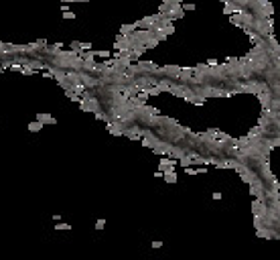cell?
I'll return each instance as SVG.
<instances>
[{
  "label": "cell",
  "mask_w": 280,
  "mask_h": 260,
  "mask_svg": "<svg viewBox=\"0 0 280 260\" xmlns=\"http://www.w3.org/2000/svg\"><path fill=\"white\" fill-rule=\"evenodd\" d=\"M55 230H71V226H69V224H57Z\"/></svg>",
  "instance_id": "obj_9"
},
{
  "label": "cell",
  "mask_w": 280,
  "mask_h": 260,
  "mask_svg": "<svg viewBox=\"0 0 280 260\" xmlns=\"http://www.w3.org/2000/svg\"><path fill=\"white\" fill-rule=\"evenodd\" d=\"M163 177H164V181H167V183H177V173H175V171L163 173Z\"/></svg>",
  "instance_id": "obj_4"
},
{
  "label": "cell",
  "mask_w": 280,
  "mask_h": 260,
  "mask_svg": "<svg viewBox=\"0 0 280 260\" xmlns=\"http://www.w3.org/2000/svg\"><path fill=\"white\" fill-rule=\"evenodd\" d=\"M181 8L183 10H195V4H183V2H181Z\"/></svg>",
  "instance_id": "obj_10"
},
{
  "label": "cell",
  "mask_w": 280,
  "mask_h": 260,
  "mask_svg": "<svg viewBox=\"0 0 280 260\" xmlns=\"http://www.w3.org/2000/svg\"><path fill=\"white\" fill-rule=\"evenodd\" d=\"M272 27H274V20L270 19H258V16H254V23H252V31L254 33H258L260 37H266V35L272 33Z\"/></svg>",
  "instance_id": "obj_1"
},
{
  "label": "cell",
  "mask_w": 280,
  "mask_h": 260,
  "mask_svg": "<svg viewBox=\"0 0 280 260\" xmlns=\"http://www.w3.org/2000/svg\"><path fill=\"white\" fill-rule=\"evenodd\" d=\"M104 226H106V220H97L96 221V230H104Z\"/></svg>",
  "instance_id": "obj_8"
},
{
  "label": "cell",
  "mask_w": 280,
  "mask_h": 260,
  "mask_svg": "<svg viewBox=\"0 0 280 260\" xmlns=\"http://www.w3.org/2000/svg\"><path fill=\"white\" fill-rule=\"evenodd\" d=\"M160 246H163V242H159V240L152 242V248H160Z\"/></svg>",
  "instance_id": "obj_11"
},
{
  "label": "cell",
  "mask_w": 280,
  "mask_h": 260,
  "mask_svg": "<svg viewBox=\"0 0 280 260\" xmlns=\"http://www.w3.org/2000/svg\"><path fill=\"white\" fill-rule=\"evenodd\" d=\"M225 4V14H237V12H241V6L233 4L232 0H227V2H223Z\"/></svg>",
  "instance_id": "obj_2"
},
{
  "label": "cell",
  "mask_w": 280,
  "mask_h": 260,
  "mask_svg": "<svg viewBox=\"0 0 280 260\" xmlns=\"http://www.w3.org/2000/svg\"><path fill=\"white\" fill-rule=\"evenodd\" d=\"M79 2H89V0H79Z\"/></svg>",
  "instance_id": "obj_12"
},
{
  "label": "cell",
  "mask_w": 280,
  "mask_h": 260,
  "mask_svg": "<svg viewBox=\"0 0 280 260\" xmlns=\"http://www.w3.org/2000/svg\"><path fill=\"white\" fill-rule=\"evenodd\" d=\"M132 31H136V23H132V25H124L120 29V35H130Z\"/></svg>",
  "instance_id": "obj_5"
},
{
  "label": "cell",
  "mask_w": 280,
  "mask_h": 260,
  "mask_svg": "<svg viewBox=\"0 0 280 260\" xmlns=\"http://www.w3.org/2000/svg\"><path fill=\"white\" fill-rule=\"evenodd\" d=\"M41 128H43V122H39V120H37V122H31V124H29V130H31V132H39Z\"/></svg>",
  "instance_id": "obj_6"
},
{
  "label": "cell",
  "mask_w": 280,
  "mask_h": 260,
  "mask_svg": "<svg viewBox=\"0 0 280 260\" xmlns=\"http://www.w3.org/2000/svg\"><path fill=\"white\" fill-rule=\"evenodd\" d=\"M221 2H227V0H221Z\"/></svg>",
  "instance_id": "obj_13"
},
{
  "label": "cell",
  "mask_w": 280,
  "mask_h": 260,
  "mask_svg": "<svg viewBox=\"0 0 280 260\" xmlns=\"http://www.w3.org/2000/svg\"><path fill=\"white\" fill-rule=\"evenodd\" d=\"M37 120L39 122H47V124H57V118L55 116H51V114H37Z\"/></svg>",
  "instance_id": "obj_3"
},
{
  "label": "cell",
  "mask_w": 280,
  "mask_h": 260,
  "mask_svg": "<svg viewBox=\"0 0 280 260\" xmlns=\"http://www.w3.org/2000/svg\"><path fill=\"white\" fill-rule=\"evenodd\" d=\"M63 19H67V20H71V19H75V14H73L71 10H63Z\"/></svg>",
  "instance_id": "obj_7"
}]
</instances>
